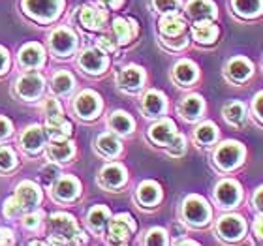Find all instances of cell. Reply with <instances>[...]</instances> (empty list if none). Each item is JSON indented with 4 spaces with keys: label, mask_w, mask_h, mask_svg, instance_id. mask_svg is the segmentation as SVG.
<instances>
[{
    "label": "cell",
    "mask_w": 263,
    "mask_h": 246,
    "mask_svg": "<svg viewBox=\"0 0 263 246\" xmlns=\"http://www.w3.org/2000/svg\"><path fill=\"white\" fill-rule=\"evenodd\" d=\"M17 165V156L10 147H0V171H10Z\"/></svg>",
    "instance_id": "cell-39"
},
{
    "label": "cell",
    "mask_w": 263,
    "mask_h": 246,
    "mask_svg": "<svg viewBox=\"0 0 263 246\" xmlns=\"http://www.w3.org/2000/svg\"><path fill=\"white\" fill-rule=\"evenodd\" d=\"M143 81H145V73H143V70L137 68V66H126V68L121 70V73L117 75L119 87L126 88V90H137V88H141Z\"/></svg>",
    "instance_id": "cell-17"
},
{
    "label": "cell",
    "mask_w": 263,
    "mask_h": 246,
    "mask_svg": "<svg viewBox=\"0 0 263 246\" xmlns=\"http://www.w3.org/2000/svg\"><path fill=\"white\" fill-rule=\"evenodd\" d=\"M100 107H102L100 96L96 92H92V90L81 92L73 102V109L81 119H94L100 113Z\"/></svg>",
    "instance_id": "cell-9"
},
{
    "label": "cell",
    "mask_w": 263,
    "mask_h": 246,
    "mask_svg": "<svg viewBox=\"0 0 263 246\" xmlns=\"http://www.w3.org/2000/svg\"><path fill=\"white\" fill-rule=\"evenodd\" d=\"M109 124L113 130L122 134V136H126V134H130V131L134 130V121H132L130 115L124 113V111H115V113L111 115Z\"/></svg>",
    "instance_id": "cell-31"
},
{
    "label": "cell",
    "mask_w": 263,
    "mask_h": 246,
    "mask_svg": "<svg viewBox=\"0 0 263 246\" xmlns=\"http://www.w3.org/2000/svg\"><path fill=\"white\" fill-rule=\"evenodd\" d=\"M21 213H23L21 207L17 205V201L13 199V197L6 199V203H4V214L8 216V218H15V216H19Z\"/></svg>",
    "instance_id": "cell-45"
},
{
    "label": "cell",
    "mask_w": 263,
    "mask_h": 246,
    "mask_svg": "<svg viewBox=\"0 0 263 246\" xmlns=\"http://www.w3.org/2000/svg\"><path fill=\"white\" fill-rule=\"evenodd\" d=\"M19 62L25 68H40L45 62V53L42 45L38 44H27L19 51Z\"/></svg>",
    "instance_id": "cell-18"
},
{
    "label": "cell",
    "mask_w": 263,
    "mask_h": 246,
    "mask_svg": "<svg viewBox=\"0 0 263 246\" xmlns=\"http://www.w3.org/2000/svg\"><path fill=\"white\" fill-rule=\"evenodd\" d=\"M177 136V128H175V122L170 121V119H164V121L156 122L154 126H151V130H148V137L153 139L154 143H158V145H170Z\"/></svg>",
    "instance_id": "cell-14"
},
{
    "label": "cell",
    "mask_w": 263,
    "mask_h": 246,
    "mask_svg": "<svg viewBox=\"0 0 263 246\" xmlns=\"http://www.w3.org/2000/svg\"><path fill=\"white\" fill-rule=\"evenodd\" d=\"M45 131H47V136L57 141V139H68L71 134V124L68 121H62V122H57L53 126H45Z\"/></svg>",
    "instance_id": "cell-37"
},
{
    "label": "cell",
    "mask_w": 263,
    "mask_h": 246,
    "mask_svg": "<svg viewBox=\"0 0 263 246\" xmlns=\"http://www.w3.org/2000/svg\"><path fill=\"white\" fill-rule=\"evenodd\" d=\"M173 77L182 85H190L196 81L197 77V68L196 64H192L190 61H181L179 64L173 68Z\"/></svg>",
    "instance_id": "cell-25"
},
{
    "label": "cell",
    "mask_w": 263,
    "mask_h": 246,
    "mask_svg": "<svg viewBox=\"0 0 263 246\" xmlns=\"http://www.w3.org/2000/svg\"><path fill=\"white\" fill-rule=\"evenodd\" d=\"M76 148H73V143L66 141V139H57L49 145L47 148V154H49L51 160H57V162H68V160L73 156Z\"/></svg>",
    "instance_id": "cell-22"
},
{
    "label": "cell",
    "mask_w": 263,
    "mask_h": 246,
    "mask_svg": "<svg viewBox=\"0 0 263 246\" xmlns=\"http://www.w3.org/2000/svg\"><path fill=\"white\" fill-rule=\"evenodd\" d=\"M132 231H136V222L130 214H117L109 222V239L113 242L124 244Z\"/></svg>",
    "instance_id": "cell-10"
},
{
    "label": "cell",
    "mask_w": 263,
    "mask_h": 246,
    "mask_svg": "<svg viewBox=\"0 0 263 246\" xmlns=\"http://www.w3.org/2000/svg\"><path fill=\"white\" fill-rule=\"evenodd\" d=\"M47 131L42 126H28L27 130L21 134V147L30 154L40 153L45 145Z\"/></svg>",
    "instance_id": "cell-11"
},
{
    "label": "cell",
    "mask_w": 263,
    "mask_h": 246,
    "mask_svg": "<svg viewBox=\"0 0 263 246\" xmlns=\"http://www.w3.org/2000/svg\"><path fill=\"white\" fill-rule=\"evenodd\" d=\"M254 109H256L258 117L263 121V92L258 94V96H256V100H254Z\"/></svg>",
    "instance_id": "cell-49"
},
{
    "label": "cell",
    "mask_w": 263,
    "mask_h": 246,
    "mask_svg": "<svg viewBox=\"0 0 263 246\" xmlns=\"http://www.w3.org/2000/svg\"><path fill=\"white\" fill-rule=\"evenodd\" d=\"M11 134V122L4 117H0V139H6V137Z\"/></svg>",
    "instance_id": "cell-48"
},
{
    "label": "cell",
    "mask_w": 263,
    "mask_h": 246,
    "mask_svg": "<svg viewBox=\"0 0 263 246\" xmlns=\"http://www.w3.org/2000/svg\"><path fill=\"white\" fill-rule=\"evenodd\" d=\"M100 182L105 186V188H119L126 182V171L122 165L111 164L105 165L104 169L100 171Z\"/></svg>",
    "instance_id": "cell-19"
},
{
    "label": "cell",
    "mask_w": 263,
    "mask_h": 246,
    "mask_svg": "<svg viewBox=\"0 0 263 246\" xmlns=\"http://www.w3.org/2000/svg\"><path fill=\"white\" fill-rule=\"evenodd\" d=\"M96 147L105 156H117V154L121 153V143H119V139L115 136H111V134H102L98 137V141H96Z\"/></svg>",
    "instance_id": "cell-28"
},
{
    "label": "cell",
    "mask_w": 263,
    "mask_h": 246,
    "mask_svg": "<svg viewBox=\"0 0 263 246\" xmlns=\"http://www.w3.org/2000/svg\"><path fill=\"white\" fill-rule=\"evenodd\" d=\"M160 196H162L160 186L156 184V182H153V181L143 182V184L137 188V199H139L143 205H147V207H153L154 203H158Z\"/></svg>",
    "instance_id": "cell-24"
},
{
    "label": "cell",
    "mask_w": 263,
    "mask_h": 246,
    "mask_svg": "<svg viewBox=\"0 0 263 246\" xmlns=\"http://www.w3.org/2000/svg\"><path fill=\"white\" fill-rule=\"evenodd\" d=\"M23 8L38 21H53L62 10V0H23Z\"/></svg>",
    "instance_id": "cell-2"
},
{
    "label": "cell",
    "mask_w": 263,
    "mask_h": 246,
    "mask_svg": "<svg viewBox=\"0 0 263 246\" xmlns=\"http://www.w3.org/2000/svg\"><path fill=\"white\" fill-rule=\"evenodd\" d=\"M79 21L88 30H100V28H104L105 21H107V13L104 10L94 8V6H83L81 13H79Z\"/></svg>",
    "instance_id": "cell-16"
},
{
    "label": "cell",
    "mask_w": 263,
    "mask_h": 246,
    "mask_svg": "<svg viewBox=\"0 0 263 246\" xmlns=\"http://www.w3.org/2000/svg\"><path fill=\"white\" fill-rule=\"evenodd\" d=\"M241 199V188L233 181H222L216 186V201L222 207H235Z\"/></svg>",
    "instance_id": "cell-15"
},
{
    "label": "cell",
    "mask_w": 263,
    "mask_h": 246,
    "mask_svg": "<svg viewBox=\"0 0 263 246\" xmlns=\"http://www.w3.org/2000/svg\"><path fill=\"white\" fill-rule=\"evenodd\" d=\"M107 222H109V209L104 207V205H98V207L90 209V213H88V225H90L92 230L100 231Z\"/></svg>",
    "instance_id": "cell-33"
},
{
    "label": "cell",
    "mask_w": 263,
    "mask_h": 246,
    "mask_svg": "<svg viewBox=\"0 0 263 246\" xmlns=\"http://www.w3.org/2000/svg\"><path fill=\"white\" fill-rule=\"evenodd\" d=\"M42 218H44L42 213H32V211H30V213L25 216V220H23V225H25L27 230H36L40 225V222H42Z\"/></svg>",
    "instance_id": "cell-44"
},
{
    "label": "cell",
    "mask_w": 263,
    "mask_h": 246,
    "mask_svg": "<svg viewBox=\"0 0 263 246\" xmlns=\"http://www.w3.org/2000/svg\"><path fill=\"white\" fill-rule=\"evenodd\" d=\"M42 177H44L45 182H55L59 177H61V169H59V165L57 164H47L42 169Z\"/></svg>",
    "instance_id": "cell-42"
},
{
    "label": "cell",
    "mask_w": 263,
    "mask_h": 246,
    "mask_svg": "<svg viewBox=\"0 0 263 246\" xmlns=\"http://www.w3.org/2000/svg\"><path fill=\"white\" fill-rule=\"evenodd\" d=\"M44 77L38 75V73H25L17 79V85H15V90L17 94L25 100H36L42 96L44 92Z\"/></svg>",
    "instance_id": "cell-7"
},
{
    "label": "cell",
    "mask_w": 263,
    "mask_h": 246,
    "mask_svg": "<svg viewBox=\"0 0 263 246\" xmlns=\"http://www.w3.org/2000/svg\"><path fill=\"white\" fill-rule=\"evenodd\" d=\"M216 126L213 124V122H205V124H201L199 128L196 130V139L197 143H201V145H211V143L216 139Z\"/></svg>",
    "instance_id": "cell-38"
},
{
    "label": "cell",
    "mask_w": 263,
    "mask_h": 246,
    "mask_svg": "<svg viewBox=\"0 0 263 246\" xmlns=\"http://www.w3.org/2000/svg\"><path fill=\"white\" fill-rule=\"evenodd\" d=\"M160 30H162V34H165V36L175 38V36L184 32V21H182L181 17H177L175 13H167V15L160 21Z\"/></svg>",
    "instance_id": "cell-27"
},
{
    "label": "cell",
    "mask_w": 263,
    "mask_h": 246,
    "mask_svg": "<svg viewBox=\"0 0 263 246\" xmlns=\"http://www.w3.org/2000/svg\"><path fill=\"white\" fill-rule=\"evenodd\" d=\"M49 44H51V49L55 51L59 56H68L76 51L77 38L70 28L61 27L57 28V30H53V34L49 36Z\"/></svg>",
    "instance_id": "cell-5"
},
{
    "label": "cell",
    "mask_w": 263,
    "mask_h": 246,
    "mask_svg": "<svg viewBox=\"0 0 263 246\" xmlns=\"http://www.w3.org/2000/svg\"><path fill=\"white\" fill-rule=\"evenodd\" d=\"M181 6V0H154V8L162 13H175Z\"/></svg>",
    "instance_id": "cell-40"
},
{
    "label": "cell",
    "mask_w": 263,
    "mask_h": 246,
    "mask_svg": "<svg viewBox=\"0 0 263 246\" xmlns=\"http://www.w3.org/2000/svg\"><path fill=\"white\" fill-rule=\"evenodd\" d=\"M182 214L186 222L194 225H205L211 218V209H209L207 201L203 197L190 196L186 197V201L182 205Z\"/></svg>",
    "instance_id": "cell-3"
},
{
    "label": "cell",
    "mask_w": 263,
    "mask_h": 246,
    "mask_svg": "<svg viewBox=\"0 0 263 246\" xmlns=\"http://www.w3.org/2000/svg\"><path fill=\"white\" fill-rule=\"evenodd\" d=\"M79 192H81V184H79V181H77L76 177H70V175L59 177L55 181V186H53V194L61 201L76 199L79 196Z\"/></svg>",
    "instance_id": "cell-12"
},
{
    "label": "cell",
    "mask_w": 263,
    "mask_h": 246,
    "mask_svg": "<svg viewBox=\"0 0 263 246\" xmlns=\"http://www.w3.org/2000/svg\"><path fill=\"white\" fill-rule=\"evenodd\" d=\"M237 13H241L245 17H254L261 13L263 10V0H233Z\"/></svg>",
    "instance_id": "cell-34"
},
{
    "label": "cell",
    "mask_w": 263,
    "mask_h": 246,
    "mask_svg": "<svg viewBox=\"0 0 263 246\" xmlns=\"http://www.w3.org/2000/svg\"><path fill=\"white\" fill-rule=\"evenodd\" d=\"M186 11L194 21H207L216 15V6L211 0H190Z\"/></svg>",
    "instance_id": "cell-20"
},
{
    "label": "cell",
    "mask_w": 263,
    "mask_h": 246,
    "mask_svg": "<svg viewBox=\"0 0 263 246\" xmlns=\"http://www.w3.org/2000/svg\"><path fill=\"white\" fill-rule=\"evenodd\" d=\"M242 156H245V150L237 141H226L222 143L214 154V160L216 164L222 167V169H233L241 164Z\"/></svg>",
    "instance_id": "cell-4"
},
{
    "label": "cell",
    "mask_w": 263,
    "mask_h": 246,
    "mask_svg": "<svg viewBox=\"0 0 263 246\" xmlns=\"http://www.w3.org/2000/svg\"><path fill=\"white\" fill-rule=\"evenodd\" d=\"M254 231H256V235L259 239H263V216H259L256 222H254Z\"/></svg>",
    "instance_id": "cell-51"
},
{
    "label": "cell",
    "mask_w": 263,
    "mask_h": 246,
    "mask_svg": "<svg viewBox=\"0 0 263 246\" xmlns=\"http://www.w3.org/2000/svg\"><path fill=\"white\" fill-rule=\"evenodd\" d=\"M53 90L57 94H68L71 88L76 87V81H73V77L68 73V71H59L53 75Z\"/></svg>",
    "instance_id": "cell-36"
},
{
    "label": "cell",
    "mask_w": 263,
    "mask_h": 246,
    "mask_svg": "<svg viewBox=\"0 0 263 246\" xmlns=\"http://www.w3.org/2000/svg\"><path fill=\"white\" fill-rule=\"evenodd\" d=\"M203 111V100L199 96H188L181 104V113L182 117H186L188 121H194L201 115Z\"/></svg>",
    "instance_id": "cell-30"
},
{
    "label": "cell",
    "mask_w": 263,
    "mask_h": 246,
    "mask_svg": "<svg viewBox=\"0 0 263 246\" xmlns=\"http://www.w3.org/2000/svg\"><path fill=\"white\" fill-rule=\"evenodd\" d=\"M49 225H51L53 235H59V239H57V237H51L49 242H53V244H77V242L85 241V237H83V233L79 231V225H77L76 218L70 216V214H66V213L51 214Z\"/></svg>",
    "instance_id": "cell-1"
},
{
    "label": "cell",
    "mask_w": 263,
    "mask_h": 246,
    "mask_svg": "<svg viewBox=\"0 0 263 246\" xmlns=\"http://www.w3.org/2000/svg\"><path fill=\"white\" fill-rule=\"evenodd\" d=\"M224 117L226 121L231 122V124L235 126H241L247 119V109H245V105L241 102H231L224 107Z\"/></svg>",
    "instance_id": "cell-32"
},
{
    "label": "cell",
    "mask_w": 263,
    "mask_h": 246,
    "mask_svg": "<svg viewBox=\"0 0 263 246\" xmlns=\"http://www.w3.org/2000/svg\"><path fill=\"white\" fill-rule=\"evenodd\" d=\"M8 70V53L4 47H0V75Z\"/></svg>",
    "instance_id": "cell-50"
},
{
    "label": "cell",
    "mask_w": 263,
    "mask_h": 246,
    "mask_svg": "<svg viewBox=\"0 0 263 246\" xmlns=\"http://www.w3.org/2000/svg\"><path fill=\"white\" fill-rule=\"evenodd\" d=\"M79 66L85 71H88V73L98 75V73H102L107 68V55L100 47H88L79 56Z\"/></svg>",
    "instance_id": "cell-8"
},
{
    "label": "cell",
    "mask_w": 263,
    "mask_h": 246,
    "mask_svg": "<svg viewBox=\"0 0 263 246\" xmlns=\"http://www.w3.org/2000/svg\"><path fill=\"white\" fill-rule=\"evenodd\" d=\"M122 2H124V0H102V4H104L105 8H119Z\"/></svg>",
    "instance_id": "cell-53"
},
{
    "label": "cell",
    "mask_w": 263,
    "mask_h": 246,
    "mask_svg": "<svg viewBox=\"0 0 263 246\" xmlns=\"http://www.w3.org/2000/svg\"><path fill=\"white\" fill-rule=\"evenodd\" d=\"M98 47L105 53H113L117 47V42L115 40H111L109 36H100L98 38Z\"/></svg>",
    "instance_id": "cell-46"
},
{
    "label": "cell",
    "mask_w": 263,
    "mask_h": 246,
    "mask_svg": "<svg viewBox=\"0 0 263 246\" xmlns=\"http://www.w3.org/2000/svg\"><path fill=\"white\" fill-rule=\"evenodd\" d=\"M136 32V28L130 27V23L124 19H115L113 21V36H115L117 44H128Z\"/></svg>",
    "instance_id": "cell-35"
},
{
    "label": "cell",
    "mask_w": 263,
    "mask_h": 246,
    "mask_svg": "<svg viewBox=\"0 0 263 246\" xmlns=\"http://www.w3.org/2000/svg\"><path fill=\"white\" fill-rule=\"evenodd\" d=\"M44 111H45V126H53V124H57V122L64 121L62 107H61V104H59V100H55V98L45 100Z\"/></svg>",
    "instance_id": "cell-29"
},
{
    "label": "cell",
    "mask_w": 263,
    "mask_h": 246,
    "mask_svg": "<svg viewBox=\"0 0 263 246\" xmlns=\"http://www.w3.org/2000/svg\"><path fill=\"white\" fill-rule=\"evenodd\" d=\"M143 111L147 117H160L165 111V98L156 90H151L143 96Z\"/></svg>",
    "instance_id": "cell-21"
},
{
    "label": "cell",
    "mask_w": 263,
    "mask_h": 246,
    "mask_svg": "<svg viewBox=\"0 0 263 246\" xmlns=\"http://www.w3.org/2000/svg\"><path fill=\"white\" fill-rule=\"evenodd\" d=\"M194 40L199 44H213L216 36H218V28L211 21H197V25L192 30Z\"/></svg>",
    "instance_id": "cell-23"
},
{
    "label": "cell",
    "mask_w": 263,
    "mask_h": 246,
    "mask_svg": "<svg viewBox=\"0 0 263 246\" xmlns=\"http://www.w3.org/2000/svg\"><path fill=\"white\" fill-rule=\"evenodd\" d=\"M13 242H15L13 231L8 228H0V244H13Z\"/></svg>",
    "instance_id": "cell-47"
},
{
    "label": "cell",
    "mask_w": 263,
    "mask_h": 246,
    "mask_svg": "<svg viewBox=\"0 0 263 246\" xmlns=\"http://www.w3.org/2000/svg\"><path fill=\"white\" fill-rule=\"evenodd\" d=\"M184 145H186L184 137L177 134L175 139H173V141L167 145V147H170V154H171V156H181V154L184 153Z\"/></svg>",
    "instance_id": "cell-43"
},
{
    "label": "cell",
    "mask_w": 263,
    "mask_h": 246,
    "mask_svg": "<svg viewBox=\"0 0 263 246\" xmlns=\"http://www.w3.org/2000/svg\"><path fill=\"white\" fill-rule=\"evenodd\" d=\"M147 244H167V237H165V231L160 230V228H154L147 233V239H145Z\"/></svg>",
    "instance_id": "cell-41"
},
{
    "label": "cell",
    "mask_w": 263,
    "mask_h": 246,
    "mask_svg": "<svg viewBox=\"0 0 263 246\" xmlns=\"http://www.w3.org/2000/svg\"><path fill=\"white\" fill-rule=\"evenodd\" d=\"M254 203H256V207H258L259 211H263V186L256 192V196H254Z\"/></svg>",
    "instance_id": "cell-52"
},
{
    "label": "cell",
    "mask_w": 263,
    "mask_h": 246,
    "mask_svg": "<svg viewBox=\"0 0 263 246\" xmlns=\"http://www.w3.org/2000/svg\"><path fill=\"white\" fill-rule=\"evenodd\" d=\"M245 230H247V225H245L242 218H239V216H224L218 222V233L226 241H237V239H241Z\"/></svg>",
    "instance_id": "cell-13"
},
{
    "label": "cell",
    "mask_w": 263,
    "mask_h": 246,
    "mask_svg": "<svg viewBox=\"0 0 263 246\" xmlns=\"http://www.w3.org/2000/svg\"><path fill=\"white\" fill-rule=\"evenodd\" d=\"M228 73L233 81H245L252 73V64L247 59H233L228 64Z\"/></svg>",
    "instance_id": "cell-26"
},
{
    "label": "cell",
    "mask_w": 263,
    "mask_h": 246,
    "mask_svg": "<svg viewBox=\"0 0 263 246\" xmlns=\"http://www.w3.org/2000/svg\"><path fill=\"white\" fill-rule=\"evenodd\" d=\"M13 199H15L17 205L21 207V211L30 213V211H34V209L40 205V201H42V192H40V188L34 184V182L25 181L17 186V192H15V196H13Z\"/></svg>",
    "instance_id": "cell-6"
}]
</instances>
